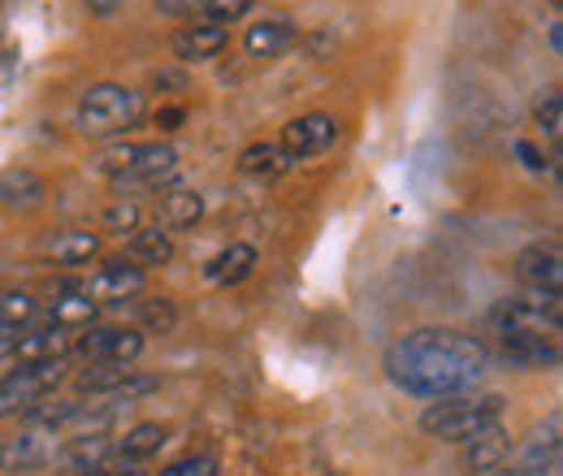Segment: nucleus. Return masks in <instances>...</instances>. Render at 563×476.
Here are the masks:
<instances>
[{
	"label": "nucleus",
	"mask_w": 563,
	"mask_h": 476,
	"mask_svg": "<svg viewBox=\"0 0 563 476\" xmlns=\"http://www.w3.org/2000/svg\"><path fill=\"white\" fill-rule=\"evenodd\" d=\"M382 368L412 399H455L486 377L490 351L464 330H412L386 346Z\"/></svg>",
	"instance_id": "f257e3e1"
},
{
	"label": "nucleus",
	"mask_w": 563,
	"mask_h": 476,
	"mask_svg": "<svg viewBox=\"0 0 563 476\" xmlns=\"http://www.w3.org/2000/svg\"><path fill=\"white\" fill-rule=\"evenodd\" d=\"M507 411L503 395H455V399H433L421 411V429L429 438H442V442H473L477 433L494 429Z\"/></svg>",
	"instance_id": "f03ea898"
},
{
	"label": "nucleus",
	"mask_w": 563,
	"mask_h": 476,
	"mask_svg": "<svg viewBox=\"0 0 563 476\" xmlns=\"http://www.w3.org/2000/svg\"><path fill=\"white\" fill-rule=\"evenodd\" d=\"M147 113V96L122 82H96L78 100V131L91 139H109L131 131Z\"/></svg>",
	"instance_id": "7ed1b4c3"
},
{
	"label": "nucleus",
	"mask_w": 563,
	"mask_h": 476,
	"mask_svg": "<svg viewBox=\"0 0 563 476\" xmlns=\"http://www.w3.org/2000/svg\"><path fill=\"white\" fill-rule=\"evenodd\" d=\"M490 325L498 342L503 339H560L563 303L560 290H525L503 299L490 312Z\"/></svg>",
	"instance_id": "20e7f679"
},
{
	"label": "nucleus",
	"mask_w": 563,
	"mask_h": 476,
	"mask_svg": "<svg viewBox=\"0 0 563 476\" xmlns=\"http://www.w3.org/2000/svg\"><path fill=\"white\" fill-rule=\"evenodd\" d=\"M174 165H178V152L169 143H118V147H109V152H100L91 160V169L109 174V182L118 191L156 187Z\"/></svg>",
	"instance_id": "39448f33"
},
{
	"label": "nucleus",
	"mask_w": 563,
	"mask_h": 476,
	"mask_svg": "<svg viewBox=\"0 0 563 476\" xmlns=\"http://www.w3.org/2000/svg\"><path fill=\"white\" fill-rule=\"evenodd\" d=\"M70 359L74 355L40 359V364H22V368H13L9 377H0V420L26 416V411L40 408V403L70 377Z\"/></svg>",
	"instance_id": "423d86ee"
},
{
	"label": "nucleus",
	"mask_w": 563,
	"mask_h": 476,
	"mask_svg": "<svg viewBox=\"0 0 563 476\" xmlns=\"http://www.w3.org/2000/svg\"><path fill=\"white\" fill-rule=\"evenodd\" d=\"M74 351L87 364H135L143 355V334L135 325H87L82 339L74 342Z\"/></svg>",
	"instance_id": "0eeeda50"
},
{
	"label": "nucleus",
	"mask_w": 563,
	"mask_h": 476,
	"mask_svg": "<svg viewBox=\"0 0 563 476\" xmlns=\"http://www.w3.org/2000/svg\"><path fill=\"white\" fill-rule=\"evenodd\" d=\"M143 281H147L143 269L126 265V261H109V265H100L91 277L70 281V290H78L82 299H91L100 308V303H126V299H135L143 290Z\"/></svg>",
	"instance_id": "6e6552de"
},
{
	"label": "nucleus",
	"mask_w": 563,
	"mask_h": 476,
	"mask_svg": "<svg viewBox=\"0 0 563 476\" xmlns=\"http://www.w3.org/2000/svg\"><path fill=\"white\" fill-rule=\"evenodd\" d=\"M278 143L290 160H299V156H317V152H325V147L339 143V122H334L330 113H303V118H290V122L282 126Z\"/></svg>",
	"instance_id": "1a4fd4ad"
},
{
	"label": "nucleus",
	"mask_w": 563,
	"mask_h": 476,
	"mask_svg": "<svg viewBox=\"0 0 563 476\" xmlns=\"http://www.w3.org/2000/svg\"><path fill=\"white\" fill-rule=\"evenodd\" d=\"M57 446H62V433L31 424L26 433H18L13 442L0 446V468H4V473H26V468H35V464L57 460Z\"/></svg>",
	"instance_id": "9d476101"
},
{
	"label": "nucleus",
	"mask_w": 563,
	"mask_h": 476,
	"mask_svg": "<svg viewBox=\"0 0 563 476\" xmlns=\"http://www.w3.org/2000/svg\"><path fill=\"white\" fill-rule=\"evenodd\" d=\"M516 277L529 286V290H560L563 286V252L555 239L547 243H529L520 256H516Z\"/></svg>",
	"instance_id": "9b49d317"
},
{
	"label": "nucleus",
	"mask_w": 563,
	"mask_h": 476,
	"mask_svg": "<svg viewBox=\"0 0 563 476\" xmlns=\"http://www.w3.org/2000/svg\"><path fill=\"white\" fill-rule=\"evenodd\" d=\"M555 460H560V411H551L547 424H538V433L516 451L507 468L516 476H542L555 468Z\"/></svg>",
	"instance_id": "f8f14e48"
},
{
	"label": "nucleus",
	"mask_w": 563,
	"mask_h": 476,
	"mask_svg": "<svg viewBox=\"0 0 563 476\" xmlns=\"http://www.w3.org/2000/svg\"><path fill=\"white\" fill-rule=\"evenodd\" d=\"M40 256H44L48 265L78 269V265H87V261L100 256V234H91V230H57V234H48V239L40 243Z\"/></svg>",
	"instance_id": "ddd939ff"
},
{
	"label": "nucleus",
	"mask_w": 563,
	"mask_h": 476,
	"mask_svg": "<svg viewBox=\"0 0 563 476\" xmlns=\"http://www.w3.org/2000/svg\"><path fill=\"white\" fill-rule=\"evenodd\" d=\"M290 44H295V22H290V18L252 22V26H247V40H243V48H247L252 62H278Z\"/></svg>",
	"instance_id": "4468645a"
},
{
	"label": "nucleus",
	"mask_w": 563,
	"mask_h": 476,
	"mask_svg": "<svg viewBox=\"0 0 563 476\" xmlns=\"http://www.w3.org/2000/svg\"><path fill=\"white\" fill-rule=\"evenodd\" d=\"M221 48H225V26H217V22H191L174 35V57L187 62V66L212 62Z\"/></svg>",
	"instance_id": "2eb2a0df"
},
{
	"label": "nucleus",
	"mask_w": 563,
	"mask_h": 476,
	"mask_svg": "<svg viewBox=\"0 0 563 476\" xmlns=\"http://www.w3.org/2000/svg\"><path fill=\"white\" fill-rule=\"evenodd\" d=\"M44 178L35 174V169H22V165H13V169H0V204L13 208V212H35V208L44 204Z\"/></svg>",
	"instance_id": "dca6fc26"
},
{
	"label": "nucleus",
	"mask_w": 563,
	"mask_h": 476,
	"mask_svg": "<svg viewBox=\"0 0 563 476\" xmlns=\"http://www.w3.org/2000/svg\"><path fill=\"white\" fill-rule=\"evenodd\" d=\"M96 312H100V308H96L91 299H82L78 290H70V286H66L62 295H53L48 303H40L44 325H57V330H70V334L74 330H87V325L96 321Z\"/></svg>",
	"instance_id": "f3484780"
},
{
	"label": "nucleus",
	"mask_w": 563,
	"mask_h": 476,
	"mask_svg": "<svg viewBox=\"0 0 563 476\" xmlns=\"http://www.w3.org/2000/svg\"><path fill=\"white\" fill-rule=\"evenodd\" d=\"M511 438L494 424V429H486V433H477L473 442H468V455H464V468L468 473H494V468H507V460H511Z\"/></svg>",
	"instance_id": "a211bd4d"
},
{
	"label": "nucleus",
	"mask_w": 563,
	"mask_h": 476,
	"mask_svg": "<svg viewBox=\"0 0 563 476\" xmlns=\"http://www.w3.org/2000/svg\"><path fill=\"white\" fill-rule=\"evenodd\" d=\"M498 355L511 368H555L560 364V339H503Z\"/></svg>",
	"instance_id": "6ab92c4d"
},
{
	"label": "nucleus",
	"mask_w": 563,
	"mask_h": 476,
	"mask_svg": "<svg viewBox=\"0 0 563 476\" xmlns=\"http://www.w3.org/2000/svg\"><path fill=\"white\" fill-rule=\"evenodd\" d=\"M18 355H22V364H40V359H62V355H74V334L70 330H57V325H40V330L22 334Z\"/></svg>",
	"instance_id": "aec40b11"
},
{
	"label": "nucleus",
	"mask_w": 563,
	"mask_h": 476,
	"mask_svg": "<svg viewBox=\"0 0 563 476\" xmlns=\"http://www.w3.org/2000/svg\"><path fill=\"white\" fill-rule=\"evenodd\" d=\"M252 269H256V247L252 243H230L225 252H217L205 265V277L217 286H239Z\"/></svg>",
	"instance_id": "412c9836"
},
{
	"label": "nucleus",
	"mask_w": 563,
	"mask_h": 476,
	"mask_svg": "<svg viewBox=\"0 0 563 476\" xmlns=\"http://www.w3.org/2000/svg\"><path fill=\"white\" fill-rule=\"evenodd\" d=\"M126 256L135 269H156V265H169L174 261V239L156 225V230H135L126 239Z\"/></svg>",
	"instance_id": "4be33fe9"
},
{
	"label": "nucleus",
	"mask_w": 563,
	"mask_h": 476,
	"mask_svg": "<svg viewBox=\"0 0 563 476\" xmlns=\"http://www.w3.org/2000/svg\"><path fill=\"white\" fill-rule=\"evenodd\" d=\"M290 165H295V160L282 152V143H252V147H243V156H239V169H243L247 178H278Z\"/></svg>",
	"instance_id": "5701e85b"
},
{
	"label": "nucleus",
	"mask_w": 563,
	"mask_h": 476,
	"mask_svg": "<svg viewBox=\"0 0 563 476\" xmlns=\"http://www.w3.org/2000/svg\"><path fill=\"white\" fill-rule=\"evenodd\" d=\"M109 455H113V442H109L104 433H82V438H70L66 464L78 468V473H100Z\"/></svg>",
	"instance_id": "b1692460"
},
{
	"label": "nucleus",
	"mask_w": 563,
	"mask_h": 476,
	"mask_svg": "<svg viewBox=\"0 0 563 476\" xmlns=\"http://www.w3.org/2000/svg\"><path fill=\"white\" fill-rule=\"evenodd\" d=\"M131 364H91L78 373V390L82 395H118L126 381H131Z\"/></svg>",
	"instance_id": "393cba45"
},
{
	"label": "nucleus",
	"mask_w": 563,
	"mask_h": 476,
	"mask_svg": "<svg viewBox=\"0 0 563 476\" xmlns=\"http://www.w3.org/2000/svg\"><path fill=\"white\" fill-rule=\"evenodd\" d=\"M200 212H205V200L196 191H174V196L161 200V230L165 234L169 230H187V225L200 221Z\"/></svg>",
	"instance_id": "a878e982"
},
{
	"label": "nucleus",
	"mask_w": 563,
	"mask_h": 476,
	"mask_svg": "<svg viewBox=\"0 0 563 476\" xmlns=\"http://www.w3.org/2000/svg\"><path fill=\"white\" fill-rule=\"evenodd\" d=\"M165 438H169V433H165L161 424H152V420H147V424H135V429H131V433H126V438H122L113 451H118L126 464H140V460L156 455V451L165 446Z\"/></svg>",
	"instance_id": "bb28decb"
},
{
	"label": "nucleus",
	"mask_w": 563,
	"mask_h": 476,
	"mask_svg": "<svg viewBox=\"0 0 563 476\" xmlns=\"http://www.w3.org/2000/svg\"><path fill=\"white\" fill-rule=\"evenodd\" d=\"M40 317V299L26 290H0V325H18L26 330Z\"/></svg>",
	"instance_id": "cd10ccee"
},
{
	"label": "nucleus",
	"mask_w": 563,
	"mask_h": 476,
	"mask_svg": "<svg viewBox=\"0 0 563 476\" xmlns=\"http://www.w3.org/2000/svg\"><path fill=\"white\" fill-rule=\"evenodd\" d=\"M140 334H174L178 330V308L169 299H143L140 303Z\"/></svg>",
	"instance_id": "c85d7f7f"
},
{
	"label": "nucleus",
	"mask_w": 563,
	"mask_h": 476,
	"mask_svg": "<svg viewBox=\"0 0 563 476\" xmlns=\"http://www.w3.org/2000/svg\"><path fill=\"white\" fill-rule=\"evenodd\" d=\"M104 230H113V234H135L140 230V221H143V212H140V204L135 200H122V204H113V208H104Z\"/></svg>",
	"instance_id": "c756f323"
},
{
	"label": "nucleus",
	"mask_w": 563,
	"mask_h": 476,
	"mask_svg": "<svg viewBox=\"0 0 563 476\" xmlns=\"http://www.w3.org/2000/svg\"><path fill=\"white\" fill-rule=\"evenodd\" d=\"M252 9V0H196V13H200V22H234V18H243Z\"/></svg>",
	"instance_id": "7c9ffc66"
},
{
	"label": "nucleus",
	"mask_w": 563,
	"mask_h": 476,
	"mask_svg": "<svg viewBox=\"0 0 563 476\" xmlns=\"http://www.w3.org/2000/svg\"><path fill=\"white\" fill-rule=\"evenodd\" d=\"M560 109H563V96L551 87L542 100H538V122L547 126V135L551 139H560V131H563V118H560Z\"/></svg>",
	"instance_id": "2f4dec72"
},
{
	"label": "nucleus",
	"mask_w": 563,
	"mask_h": 476,
	"mask_svg": "<svg viewBox=\"0 0 563 476\" xmlns=\"http://www.w3.org/2000/svg\"><path fill=\"white\" fill-rule=\"evenodd\" d=\"M161 476H217V464H212L209 455H187V460L169 464Z\"/></svg>",
	"instance_id": "473e14b6"
},
{
	"label": "nucleus",
	"mask_w": 563,
	"mask_h": 476,
	"mask_svg": "<svg viewBox=\"0 0 563 476\" xmlns=\"http://www.w3.org/2000/svg\"><path fill=\"white\" fill-rule=\"evenodd\" d=\"M183 122H187V109H178V104H174V109H161V113H156V126H161V131H178Z\"/></svg>",
	"instance_id": "72a5a7b5"
},
{
	"label": "nucleus",
	"mask_w": 563,
	"mask_h": 476,
	"mask_svg": "<svg viewBox=\"0 0 563 476\" xmlns=\"http://www.w3.org/2000/svg\"><path fill=\"white\" fill-rule=\"evenodd\" d=\"M22 334H26V330H18V325H0V355H18Z\"/></svg>",
	"instance_id": "f704fd0d"
},
{
	"label": "nucleus",
	"mask_w": 563,
	"mask_h": 476,
	"mask_svg": "<svg viewBox=\"0 0 563 476\" xmlns=\"http://www.w3.org/2000/svg\"><path fill=\"white\" fill-rule=\"evenodd\" d=\"M516 156H525V165H529V169H547V160L538 156V147H533V143H516Z\"/></svg>",
	"instance_id": "c9c22d12"
},
{
	"label": "nucleus",
	"mask_w": 563,
	"mask_h": 476,
	"mask_svg": "<svg viewBox=\"0 0 563 476\" xmlns=\"http://www.w3.org/2000/svg\"><path fill=\"white\" fill-rule=\"evenodd\" d=\"M91 4V13H113L118 9V0H87Z\"/></svg>",
	"instance_id": "e433bc0d"
},
{
	"label": "nucleus",
	"mask_w": 563,
	"mask_h": 476,
	"mask_svg": "<svg viewBox=\"0 0 563 476\" xmlns=\"http://www.w3.org/2000/svg\"><path fill=\"white\" fill-rule=\"evenodd\" d=\"M563 48V31H560V22H551V53H560Z\"/></svg>",
	"instance_id": "4c0bfd02"
},
{
	"label": "nucleus",
	"mask_w": 563,
	"mask_h": 476,
	"mask_svg": "<svg viewBox=\"0 0 563 476\" xmlns=\"http://www.w3.org/2000/svg\"><path fill=\"white\" fill-rule=\"evenodd\" d=\"M486 476H516L511 468H494V473H486Z\"/></svg>",
	"instance_id": "58836bf2"
},
{
	"label": "nucleus",
	"mask_w": 563,
	"mask_h": 476,
	"mask_svg": "<svg viewBox=\"0 0 563 476\" xmlns=\"http://www.w3.org/2000/svg\"><path fill=\"white\" fill-rule=\"evenodd\" d=\"M551 4H560V0H551Z\"/></svg>",
	"instance_id": "ea45409f"
}]
</instances>
